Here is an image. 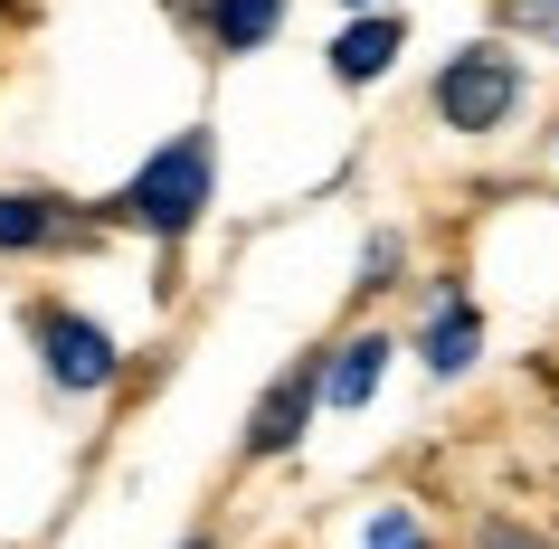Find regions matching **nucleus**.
Listing matches in <instances>:
<instances>
[{
  "label": "nucleus",
  "mask_w": 559,
  "mask_h": 549,
  "mask_svg": "<svg viewBox=\"0 0 559 549\" xmlns=\"http://www.w3.org/2000/svg\"><path fill=\"white\" fill-rule=\"evenodd\" d=\"M209 20H218V48H257V38H275L285 0H218Z\"/></svg>",
  "instance_id": "6e6552de"
},
{
  "label": "nucleus",
  "mask_w": 559,
  "mask_h": 549,
  "mask_svg": "<svg viewBox=\"0 0 559 549\" xmlns=\"http://www.w3.org/2000/svg\"><path fill=\"white\" fill-rule=\"evenodd\" d=\"M370 549H427V530H417L408 512H380L370 521Z\"/></svg>",
  "instance_id": "9d476101"
},
{
  "label": "nucleus",
  "mask_w": 559,
  "mask_h": 549,
  "mask_svg": "<svg viewBox=\"0 0 559 549\" xmlns=\"http://www.w3.org/2000/svg\"><path fill=\"white\" fill-rule=\"evenodd\" d=\"M48 237H58V200L0 190V247H48Z\"/></svg>",
  "instance_id": "0eeeda50"
},
{
  "label": "nucleus",
  "mask_w": 559,
  "mask_h": 549,
  "mask_svg": "<svg viewBox=\"0 0 559 549\" xmlns=\"http://www.w3.org/2000/svg\"><path fill=\"white\" fill-rule=\"evenodd\" d=\"M123 218L133 228H152V237H190L200 228V208H209V133H180V143H162L133 171V190H123Z\"/></svg>",
  "instance_id": "f257e3e1"
},
{
  "label": "nucleus",
  "mask_w": 559,
  "mask_h": 549,
  "mask_svg": "<svg viewBox=\"0 0 559 549\" xmlns=\"http://www.w3.org/2000/svg\"><path fill=\"white\" fill-rule=\"evenodd\" d=\"M380 370H389V342H352L342 360H332V379H323V398L332 407H360L370 389H380Z\"/></svg>",
  "instance_id": "423d86ee"
},
{
  "label": "nucleus",
  "mask_w": 559,
  "mask_h": 549,
  "mask_svg": "<svg viewBox=\"0 0 559 549\" xmlns=\"http://www.w3.org/2000/svg\"><path fill=\"white\" fill-rule=\"evenodd\" d=\"M352 10H380V0H352Z\"/></svg>",
  "instance_id": "f8f14e48"
},
{
  "label": "nucleus",
  "mask_w": 559,
  "mask_h": 549,
  "mask_svg": "<svg viewBox=\"0 0 559 549\" xmlns=\"http://www.w3.org/2000/svg\"><path fill=\"white\" fill-rule=\"evenodd\" d=\"M38 332V360H48V379H58V389H105V379H115V332H95L86 313H38L29 322Z\"/></svg>",
  "instance_id": "7ed1b4c3"
},
{
  "label": "nucleus",
  "mask_w": 559,
  "mask_h": 549,
  "mask_svg": "<svg viewBox=\"0 0 559 549\" xmlns=\"http://www.w3.org/2000/svg\"><path fill=\"white\" fill-rule=\"evenodd\" d=\"M389 58H399V20H352V29L332 38V76L342 86H370V76H389Z\"/></svg>",
  "instance_id": "39448f33"
},
{
  "label": "nucleus",
  "mask_w": 559,
  "mask_h": 549,
  "mask_svg": "<svg viewBox=\"0 0 559 549\" xmlns=\"http://www.w3.org/2000/svg\"><path fill=\"white\" fill-rule=\"evenodd\" d=\"M474 549H550V540H540V530H522V521H484V530H474Z\"/></svg>",
  "instance_id": "9b49d317"
},
{
  "label": "nucleus",
  "mask_w": 559,
  "mask_h": 549,
  "mask_svg": "<svg viewBox=\"0 0 559 549\" xmlns=\"http://www.w3.org/2000/svg\"><path fill=\"white\" fill-rule=\"evenodd\" d=\"M512 105H522V67L502 58V48H465V58H445V76H437V115L455 123V133H493Z\"/></svg>",
  "instance_id": "f03ea898"
},
{
  "label": "nucleus",
  "mask_w": 559,
  "mask_h": 549,
  "mask_svg": "<svg viewBox=\"0 0 559 549\" xmlns=\"http://www.w3.org/2000/svg\"><path fill=\"white\" fill-rule=\"evenodd\" d=\"M313 398H323V379H313V370H285L257 398V417H247V455H285V445L304 435V417H313Z\"/></svg>",
  "instance_id": "20e7f679"
},
{
  "label": "nucleus",
  "mask_w": 559,
  "mask_h": 549,
  "mask_svg": "<svg viewBox=\"0 0 559 549\" xmlns=\"http://www.w3.org/2000/svg\"><path fill=\"white\" fill-rule=\"evenodd\" d=\"M465 360H474V313H465V303H445V313H437V332H427V370H437V379H455Z\"/></svg>",
  "instance_id": "1a4fd4ad"
}]
</instances>
